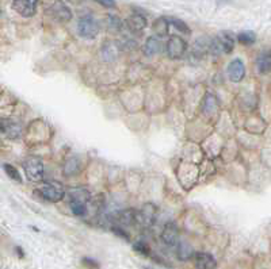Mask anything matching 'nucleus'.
I'll use <instances>...</instances> for the list:
<instances>
[{"instance_id":"nucleus-1","label":"nucleus","mask_w":271,"mask_h":269,"mask_svg":"<svg viewBox=\"0 0 271 269\" xmlns=\"http://www.w3.org/2000/svg\"><path fill=\"white\" fill-rule=\"evenodd\" d=\"M235 48V37L229 31H221L217 37L210 41L209 53L220 56L221 53H232Z\"/></svg>"},{"instance_id":"nucleus-2","label":"nucleus","mask_w":271,"mask_h":269,"mask_svg":"<svg viewBox=\"0 0 271 269\" xmlns=\"http://www.w3.org/2000/svg\"><path fill=\"white\" fill-rule=\"evenodd\" d=\"M24 175L29 181L38 183L44 179V163L35 157H29L23 164Z\"/></svg>"},{"instance_id":"nucleus-3","label":"nucleus","mask_w":271,"mask_h":269,"mask_svg":"<svg viewBox=\"0 0 271 269\" xmlns=\"http://www.w3.org/2000/svg\"><path fill=\"white\" fill-rule=\"evenodd\" d=\"M78 31L83 38L94 39L99 33V23L92 15H84L79 19Z\"/></svg>"},{"instance_id":"nucleus-4","label":"nucleus","mask_w":271,"mask_h":269,"mask_svg":"<svg viewBox=\"0 0 271 269\" xmlns=\"http://www.w3.org/2000/svg\"><path fill=\"white\" fill-rule=\"evenodd\" d=\"M165 52L168 54L169 58L172 60H179L186 54L187 52V43L182 37H178V35H172L171 38L167 41V45H165Z\"/></svg>"},{"instance_id":"nucleus-5","label":"nucleus","mask_w":271,"mask_h":269,"mask_svg":"<svg viewBox=\"0 0 271 269\" xmlns=\"http://www.w3.org/2000/svg\"><path fill=\"white\" fill-rule=\"evenodd\" d=\"M48 14L57 22H69L72 19V11L61 0H56L48 8Z\"/></svg>"},{"instance_id":"nucleus-6","label":"nucleus","mask_w":271,"mask_h":269,"mask_svg":"<svg viewBox=\"0 0 271 269\" xmlns=\"http://www.w3.org/2000/svg\"><path fill=\"white\" fill-rule=\"evenodd\" d=\"M38 0H14L12 8L23 18H31L37 12Z\"/></svg>"},{"instance_id":"nucleus-7","label":"nucleus","mask_w":271,"mask_h":269,"mask_svg":"<svg viewBox=\"0 0 271 269\" xmlns=\"http://www.w3.org/2000/svg\"><path fill=\"white\" fill-rule=\"evenodd\" d=\"M156 207L152 203H146L141 208V211H137V223L142 227H149L153 225L156 219Z\"/></svg>"},{"instance_id":"nucleus-8","label":"nucleus","mask_w":271,"mask_h":269,"mask_svg":"<svg viewBox=\"0 0 271 269\" xmlns=\"http://www.w3.org/2000/svg\"><path fill=\"white\" fill-rule=\"evenodd\" d=\"M39 192H41L44 199H46L48 202L52 203L60 202L64 197V193H65L64 192V188L58 183L46 184V185H44V187L39 189Z\"/></svg>"},{"instance_id":"nucleus-9","label":"nucleus","mask_w":271,"mask_h":269,"mask_svg":"<svg viewBox=\"0 0 271 269\" xmlns=\"http://www.w3.org/2000/svg\"><path fill=\"white\" fill-rule=\"evenodd\" d=\"M210 41L206 38H199L194 42L193 48L189 50V60L193 63H198L206 53H209Z\"/></svg>"},{"instance_id":"nucleus-10","label":"nucleus","mask_w":271,"mask_h":269,"mask_svg":"<svg viewBox=\"0 0 271 269\" xmlns=\"http://www.w3.org/2000/svg\"><path fill=\"white\" fill-rule=\"evenodd\" d=\"M125 24L126 27H128V30H129L132 34H137V35H138V34H141L144 31L148 22H146V18L144 15L133 14L125 20Z\"/></svg>"},{"instance_id":"nucleus-11","label":"nucleus","mask_w":271,"mask_h":269,"mask_svg":"<svg viewBox=\"0 0 271 269\" xmlns=\"http://www.w3.org/2000/svg\"><path fill=\"white\" fill-rule=\"evenodd\" d=\"M161 240L167 246H176V244L179 242V229H178V226L172 222L167 223L163 231H161Z\"/></svg>"},{"instance_id":"nucleus-12","label":"nucleus","mask_w":271,"mask_h":269,"mask_svg":"<svg viewBox=\"0 0 271 269\" xmlns=\"http://www.w3.org/2000/svg\"><path fill=\"white\" fill-rule=\"evenodd\" d=\"M194 264L197 269H216L217 268V263L216 259L210 253L206 252H198V253H194L193 256Z\"/></svg>"},{"instance_id":"nucleus-13","label":"nucleus","mask_w":271,"mask_h":269,"mask_svg":"<svg viewBox=\"0 0 271 269\" xmlns=\"http://www.w3.org/2000/svg\"><path fill=\"white\" fill-rule=\"evenodd\" d=\"M244 75H246V65H244L242 60L236 58V60L231 61L229 67H228V76H229V79L233 83H239L242 82Z\"/></svg>"},{"instance_id":"nucleus-14","label":"nucleus","mask_w":271,"mask_h":269,"mask_svg":"<svg viewBox=\"0 0 271 269\" xmlns=\"http://www.w3.org/2000/svg\"><path fill=\"white\" fill-rule=\"evenodd\" d=\"M120 52H121V49L118 46V42L117 41H109L102 48V57H103L105 61L110 63V61L117 60V57L120 56Z\"/></svg>"},{"instance_id":"nucleus-15","label":"nucleus","mask_w":271,"mask_h":269,"mask_svg":"<svg viewBox=\"0 0 271 269\" xmlns=\"http://www.w3.org/2000/svg\"><path fill=\"white\" fill-rule=\"evenodd\" d=\"M160 49H161V42H160L159 37H156V35L149 37L144 43V54L146 57L156 56L160 52Z\"/></svg>"},{"instance_id":"nucleus-16","label":"nucleus","mask_w":271,"mask_h":269,"mask_svg":"<svg viewBox=\"0 0 271 269\" xmlns=\"http://www.w3.org/2000/svg\"><path fill=\"white\" fill-rule=\"evenodd\" d=\"M218 108V100L214 93L208 92L202 101V112L205 115H212Z\"/></svg>"},{"instance_id":"nucleus-17","label":"nucleus","mask_w":271,"mask_h":269,"mask_svg":"<svg viewBox=\"0 0 271 269\" xmlns=\"http://www.w3.org/2000/svg\"><path fill=\"white\" fill-rule=\"evenodd\" d=\"M257 67L259 73L267 75L271 71V54L269 50H265L263 53L259 54L257 60Z\"/></svg>"},{"instance_id":"nucleus-18","label":"nucleus","mask_w":271,"mask_h":269,"mask_svg":"<svg viewBox=\"0 0 271 269\" xmlns=\"http://www.w3.org/2000/svg\"><path fill=\"white\" fill-rule=\"evenodd\" d=\"M8 138H18L20 135V125L14 120L5 119L3 120V131Z\"/></svg>"},{"instance_id":"nucleus-19","label":"nucleus","mask_w":271,"mask_h":269,"mask_svg":"<svg viewBox=\"0 0 271 269\" xmlns=\"http://www.w3.org/2000/svg\"><path fill=\"white\" fill-rule=\"evenodd\" d=\"M176 256L180 261H189L190 259H193L194 256L193 246L187 242H178L176 244Z\"/></svg>"},{"instance_id":"nucleus-20","label":"nucleus","mask_w":271,"mask_h":269,"mask_svg":"<svg viewBox=\"0 0 271 269\" xmlns=\"http://www.w3.org/2000/svg\"><path fill=\"white\" fill-rule=\"evenodd\" d=\"M168 27L169 22L167 18H164V16L157 18V19L153 22V26H152V29L155 31L156 37H159V38H163V37H165V35L168 34Z\"/></svg>"},{"instance_id":"nucleus-21","label":"nucleus","mask_w":271,"mask_h":269,"mask_svg":"<svg viewBox=\"0 0 271 269\" xmlns=\"http://www.w3.org/2000/svg\"><path fill=\"white\" fill-rule=\"evenodd\" d=\"M118 222L122 226H132L137 223V211L136 210H125L120 212L118 215Z\"/></svg>"},{"instance_id":"nucleus-22","label":"nucleus","mask_w":271,"mask_h":269,"mask_svg":"<svg viewBox=\"0 0 271 269\" xmlns=\"http://www.w3.org/2000/svg\"><path fill=\"white\" fill-rule=\"evenodd\" d=\"M106 26L109 31L112 33H121L124 30V22L116 15H109L106 18Z\"/></svg>"},{"instance_id":"nucleus-23","label":"nucleus","mask_w":271,"mask_h":269,"mask_svg":"<svg viewBox=\"0 0 271 269\" xmlns=\"http://www.w3.org/2000/svg\"><path fill=\"white\" fill-rule=\"evenodd\" d=\"M80 171V163H79L78 159H69L64 165V175L65 176H73V175H76V173Z\"/></svg>"},{"instance_id":"nucleus-24","label":"nucleus","mask_w":271,"mask_h":269,"mask_svg":"<svg viewBox=\"0 0 271 269\" xmlns=\"http://www.w3.org/2000/svg\"><path fill=\"white\" fill-rule=\"evenodd\" d=\"M69 207H71V211L78 216L86 215V212H87V204L80 200H76V199H71Z\"/></svg>"},{"instance_id":"nucleus-25","label":"nucleus","mask_w":271,"mask_h":269,"mask_svg":"<svg viewBox=\"0 0 271 269\" xmlns=\"http://www.w3.org/2000/svg\"><path fill=\"white\" fill-rule=\"evenodd\" d=\"M69 196L71 199H76V200H80V202H84L87 204V202L90 200V192L84 188H76V189H72L69 192Z\"/></svg>"},{"instance_id":"nucleus-26","label":"nucleus","mask_w":271,"mask_h":269,"mask_svg":"<svg viewBox=\"0 0 271 269\" xmlns=\"http://www.w3.org/2000/svg\"><path fill=\"white\" fill-rule=\"evenodd\" d=\"M118 42V46L121 50H132V49H135L137 46V42H136V39H133L129 35H124L121 39H118L117 41Z\"/></svg>"},{"instance_id":"nucleus-27","label":"nucleus","mask_w":271,"mask_h":269,"mask_svg":"<svg viewBox=\"0 0 271 269\" xmlns=\"http://www.w3.org/2000/svg\"><path fill=\"white\" fill-rule=\"evenodd\" d=\"M3 168H4V172L7 173V176H8L11 180L18 181V183L22 181V176H20L19 171L15 168L14 165H11V164H4V165H3Z\"/></svg>"},{"instance_id":"nucleus-28","label":"nucleus","mask_w":271,"mask_h":269,"mask_svg":"<svg viewBox=\"0 0 271 269\" xmlns=\"http://www.w3.org/2000/svg\"><path fill=\"white\" fill-rule=\"evenodd\" d=\"M168 22L172 26H174L175 29L178 30V31H180V33H183V34H191V30H190V27L186 24V22H183L182 19H178V18H169Z\"/></svg>"},{"instance_id":"nucleus-29","label":"nucleus","mask_w":271,"mask_h":269,"mask_svg":"<svg viewBox=\"0 0 271 269\" xmlns=\"http://www.w3.org/2000/svg\"><path fill=\"white\" fill-rule=\"evenodd\" d=\"M237 39L239 42L243 43V45H252L257 41V35L252 31H242V33L237 35Z\"/></svg>"},{"instance_id":"nucleus-30","label":"nucleus","mask_w":271,"mask_h":269,"mask_svg":"<svg viewBox=\"0 0 271 269\" xmlns=\"http://www.w3.org/2000/svg\"><path fill=\"white\" fill-rule=\"evenodd\" d=\"M133 248H135L136 252H138V253L142 256H149L150 253L149 246L146 245L145 242H136L135 245H133Z\"/></svg>"},{"instance_id":"nucleus-31","label":"nucleus","mask_w":271,"mask_h":269,"mask_svg":"<svg viewBox=\"0 0 271 269\" xmlns=\"http://www.w3.org/2000/svg\"><path fill=\"white\" fill-rule=\"evenodd\" d=\"M112 230L114 231V233H116L117 236H120V237H122V238H125L126 241H129V236H128V233H126V231L124 230L122 227H120V226H113Z\"/></svg>"},{"instance_id":"nucleus-32","label":"nucleus","mask_w":271,"mask_h":269,"mask_svg":"<svg viewBox=\"0 0 271 269\" xmlns=\"http://www.w3.org/2000/svg\"><path fill=\"white\" fill-rule=\"evenodd\" d=\"M94 1H97V3L106 7V8H114L116 7V0H94Z\"/></svg>"},{"instance_id":"nucleus-33","label":"nucleus","mask_w":271,"mask_h":269,"mask_svg":"<svg viewBox=\"0 0 271 269\" xmlns=\"http://www.w3.org/2000/svg\"><path fill=\"white\" fill-rule=\"evenodd\" d=\"M83 263L86 265H88V267H91V268H98V267H99V264H98L97 261H94L92 259H84L83 260Z\"/></svg>"},{"instance_id":"nucleus-34","label":"nucleus","mask_w":271,"mask_h":269,"mask_svg":"<svg viewBox=\"0 0 271 269\" xmlns=\"http://www.w3.org/2000/svg\"><path fill=\"white\" fill-rule=\"evenodd\" d=\"M69 3H73V4H82L84 0H67Z\"/></svg>"},{"instance_id":"nucleus-35","label":"nucleus","mask_w":271,"mask_h":269,"mask_svg":"<svg viewBox=\"0 0 271 269\" xmlns=\"http://www.w3.org/2000/svg\"><path fill=\"white\" fill-rule=\"evenodd\" d=\"M3 131V119L0 118V133Z\"/></svg>"},{"instance_id":"nucleus-36","label":"nucleus","mask_w":271,"mask_h":269,"mask_svg":"<svg viewBox=\"0 0 271 269\" xmlns=\"http://www.w3.org/2000/svg\"><path fill=\"white\" fill-rule=\"evenodd\" d=\"M0 15H1V10H0Z\"/></svg>"}]
</instances>
